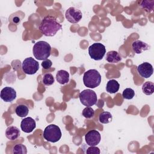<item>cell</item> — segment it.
<instances>
[{"mask_svg":"<svg viewBox=\"0 0 154 154\" xmlns=\"http://www.w3.org/2000/svg\"><path fill=\"white\" fill-rule=\"evenodd\" d=\"M62 29V25L57 22V19L52 16H46L42 20L39 30L45 36L53 37Z\"/></svg>","mask_w":154,"mask_h":154,"instance_id":"obj_1","label":"cell"},{"mask_svg":"<svg viewBox=\"0 0 154 154\" xmlns=\"http://www.w3.org/2000/svg\"><path fill=\"white\" fill-rule=\"evenodd\" d=\"M51 47L50 45L45 41L36 42L32 48V54L34 57L38 60H45L50 56Z\"/></svg>","mask_w":154,"mask_h":154,"instance_id":"obj_2","label":"cell"},{"mask_svg":"<svg viewBox=\"0 0 154 154\" xmlns=\"http://www.w3.org/2000/svg\"><path fill=\"white\" fill-rule=\"evenodd\" d=\"M101 82V75L96 69H90L84 73L83 82L85 87L94 88L98 87Z\"/></svg>","mask_w":154,"mask_h":154,"instance_id":"obj_3","label":"cell"},{"mask_svg":"<svg viewBox=\"0 0 154 154\" xmlns=\"http://www.w3.org/2000/svg\"><path fill=\"white\" fill-rule=\"evenodd\" d=\"M61 131L59 126L51 124L46 126L43 132L44 138L49 142L56 143L61 138Z\"/></svg>","mask_w":154,"mask_h":154,"instance_id":"obj_4","label":"cell"},{"mask_svg":"<svg viewBox=\"0 0 154 154\" xmlns=\"http://www.w3.org/2000/svg\"><path fill=\"white\" fill-rule=\"evenodd\" d=\"M79 97L81 103L86 106H91L95 105L97 100L96 93L90 89L82 91L79 94Z\"/></svg>","mask_w":154,"mask_h":154,"instance_id":"obj_5","label":"cell"},{"mask_svg":"<svg viewBox=\"0 0 154 154\" xmlns=\"http://www.w3.org/2000/svg\"><path fill=\"white\" fill-rule=\"evenodd\" d=\"M106 53L105 46L100 43H94L88 48L90 57L96 61L102 60Z\"/></svg>","mask_w":154,"mask_h":154,"instance_id":"obj_6","label":"cell"},{"mask_svg":"<svg viewBox=\"0 0 154 154\" xmlns=\"http://www.w3.org/2000/svg\"><path fill=\"white\" fill-rule=\"evenodd\" d=\"M22 69L25 74H35L39 69L38 63L32 57L25 58L22 64Z\"/></svg>","mask_w":154,"mask_h":154,"instance_id":"obj_7","label":"cell"},{"mask_svg":"<svg viewBox=\"0 0 154 154\" xmlns=\"http://www.w3.org/2000/svg\"><path fill=\"white\" fill-rule=\"evenodd\" d=\"M65 16L69 22L72 23H76L81 20L82 17V14L79 9L71 7L66 10Z\"/></svg>","mask_w":154,"mask_h":154,"instance_id":"obj_8","label":"cell"},{"mask_svg":"<svg viewBox=\"0 0 154 154\" xmlns=\"http://www.w3.org/2000/svg\"><path fill=\"white\" fill-rule=\"evenodd\" d=\"M86 143L90 146H96L100 141L101 136L96 130H91L88 131L85 135Z\"/></svg>","mask_w":154,"mask_h":154,"instance_id":"obj_9","label":"cell"},{"mask_svg":"<svg viewBox=\"0 0 154 154\" xmlns=\"http://www.w3.org/2000/svg\"><path fill=\"white\" fill-rule=\"evenodd\" d=\"M1 98L5 102H11L16 97V90L10 87H5L1 91Z\"/></svg>","mask_w":154,"mask_h":154,"instance_id":"obj_10","label":"cell"},{"mask_svg":"<svg viewBox=\"0 0 154 154\" xmlns=\"http://www.w3.org/2000/svg\"><path fill=\"white\" fill-rule=\"evenodd\" d=\"M137 71L141 77L144 78H149L153 74V69L151 64L145 62L137 67Z\"/></svg>","mask_w":154,"mask_h":154,"instance_id":"obj_11","label":"cell"},{"mask_svg":"<svg viewBox=\"0 0 154 154\" xmlns=\"http://www.w3.org/2000/svg\"><path fill=\"white\" fill-rule=\"evenodd\" d=\"M36 126L35 121L31 117L23 119L20 123V128L24 132H31Z\"/></svg>","mask_w":154,"mask_h":154,"instance_id":"obj_12","label":"cell"},{"mask_svg":"<svg viewBox=\"0 0 154 154\" xmlns=\"http://www.w3.org/2000/svg\"><path fill=\"white\" fill-rule=\"evenodd\" d=\"M132 48L134 52L137 54H141L143 51L149 49L150 46L146 43L141 40H135L132 43Z\"/></svg>","mask_w":154,"mask_h":154,"instance_id":"obj_13","label":"cell"},{"mask_svg":"<svg viewBox=\"0 0 154 154\" xmlns=\"http://www.w3.org/2000/svg\"><path fill=\"white\" fill-rule=\"evenodd\" d=\"M20 130L14 126L8 127L5 131V137L10 140H16L20 136Z\"/></svg>","mask_w":154,"mask_h":154,"instance_id":"obj_14","label":"cell"},{"mask_svg":"<svg viewBox=\"0 0 154 154\" xmlns=\"http://www.w3.org/2000/svg\"><path fill=\"white\" fill-rule=\"evenodd\" d=\"M56 79L60 84H67L69 81V73L64 70H58L56 74Z\"/></svg>","mask_w":154,"mask_h":154,"instance_id":"obj_15","label":"cell"},{"mask_svg":"<svg viewBox=\"0 0 154 154\" xmlns=\"http://www.w3.org/2000/svg\"><path fill=\"white\" fill-rule=\"evenodd\" d=\"M105 59L109 63H117L121 61L122 58L117 51H111L106 53Z\"/></svg>","mask_w":154,"mask_h":154,"instance_id":"obj_16","label":"cell"},{"mask_svg":"<svg viewBox=\"0 0 154 154\" xmlns=\"http://www.w3.org/2000/svg\"><path fill=\"white\" fill-rule=\"evenodd\" d=\"M120 88V84L115 79H111L108 81L106 89V91L113 94L117 92Z\"/></svg>","mask_w":154,"mask_h":154,"instance_id":"obj_17","label":"cell"},{"mask_svg":"<svg viewBox=\"0 0 154 154\" xmlns=\"http://www.w3.org/2000/svg\"><path fill=\"white\" fill-rule=\"evenodd\" d=\"M29 112L28 108L27 106L23 104H20L17 106L15 109V112L20 117H26Z\"/></svg>","mask_w":154,"mask_h":154,"instance_id":"obj_18","label":"cell"},{"mask_svg":"<svg viewBox=\"0 0 154 154\" xmlns=\"http://www.w3.org/2000/svg\"><path fill=\"white\" fill-rule=\"evenodd\" d=\"M143 92L146 95H151L154 92V84L150 81L144 82L142 86Z\"/></svg>","mask_w":154,"mask_h":154,"instance_id":"obj_19","label":"cell"},{"mask_svg":"<svg viewBox=\"0 0 154 154\" xmlns=\"http://www.w3.org/2000/svg\"><path fill=\"white\" fill-rule=\"evenodd\" d=\"M112 120V117L111 114L108 111H103L101 112L99 116V120L101 123L106 124L110 123Z\"/></svg>","mask_w":154,"mask_h":154,"instance_id":"obj_20","label":"cell"},{"mask_svg":"<svg viewBox=\"0 0 154 154\" xmlns=\"http://www.w3.org/2000/svg\"><path fill=\"white\" fill-rule=\"evenodd\" d=\"M12 152L14 154H26L27 153V149L25 145L17 144L13 147Z\"/></svg>","mask_w":154,"mask_h":154,"instance_id":"obj_21","label":"cell"},{"mask_svg":"<svg viewBox=\"0 0 154 154\" xmlns=\"http://www.w3.org/2000/svg\"><path fill=\"white\" fill-rule=\"evenodd\" d=\"M42 81L45 85H51L54 84L55 79L51 73H48L43 75Z\"/></svg>","mask_w":154,"mask_h":154,"instance_id":"obj_22","label":"cell"},{"mask_svg":"<svg viewBox=\"0 0 154 154\" xmlns=\"http://www.w3.org/2000/svg\"><path fill=\"white\" fill-rule=\"evenodd\" d=\"M135 96V91L131 88H125L122 93V96L125 99H132Z\"/></svg>","mask_w":154,"mask_h":154,"instance_id":"obj_23","label":"cell"},{"mask_svg":"<svg viewBox=\"0 0 154 154\" xmlns=\"http://www.w3.org/2000/svg\"><path fill=\"white\" fill-rule=\"evenodd\" d=\"M82 116L87 119L92 118L94 116V111L90 106H86L82 111Z\"/></svg>","mask_w":154,"mask_h":154,"instance_id":"obj_24","label":"cell"},{"mask_svg":"<svg viewBox=\"0 0 154 154\" xmlns=\"http://www.w3.org/2000/svg\"><path fill=\"white\" fill-rule=\"evenodd\" d=\"M153 1H142L140 6L144 9L146 11H148V12H151L153 11V4H150Z\"/></svg>","mask_w":154,"mask_h":154,"instance_id":"obj_25","label":"cell"},{"mask_svg":"<svg viewBox=\"0 0 154 154\" xmlns=\"http://www.w3.org/2000/svg\"><path fill=\"white\" fill-rule=\"evenodd\" d=\"M86 153L88 154H99L100 153L99 148L95 146H90L87 148Z\"/></svg>","mask_w":154,"mask_h":154,"instance_id":"obj_26","label":"cell"},{"mask_svg":"<svg viewBox=\"0 0 154 154\" xmlns=\"http://www.w3.org/2000/svg\"><path fill=\"white\" fill-rule=\"evenodd\" d=\"M52 65V63L51 60L49 59H46L45 60H43V62L42 63V66L45 69H50Z\"/></svg>","mask_w":154,"mask_h":154,"instance_id":"obj_27","label":"cell"},{"mask_svg":"<svg viewBox=\"0 0 154 154\" xmlns=\"http://www.w3.org/2000/svg\"><path fill=\"white\" fill-rule=\"evenodd\" d=\"M13 22L14 23H19L20 22V18L19 17L15 16V17H14L13 18Z\"/></svg>","mask_w":154,"mask_h":154,"instance_id":"obj_28","label":"cell"}]
</instances>
